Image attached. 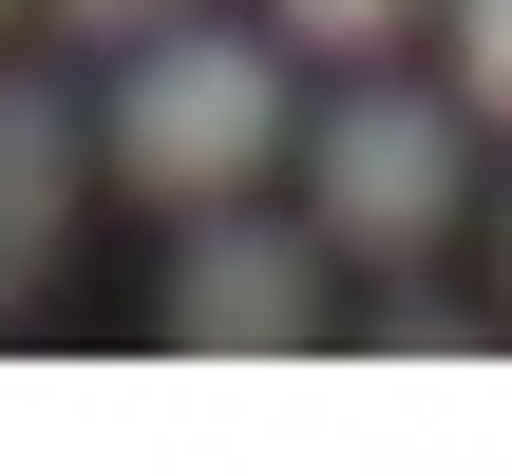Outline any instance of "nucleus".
I'll use <instances>...</instances> for the list:
<instances>
[{
  "label": "nucleus",
  "mask_w": 512,
  "mask_h": 474,
  "mask_svg": "<svg viewBox=\"0 0 512 474\" xmlns=\"http://www.w3.org/2000/svg\"><path fill=\"white\" fill-rule=\"evenodd\" d=\"M456 228V114L437 95H342L323 114V247H437Z\"/></svg>",
  "instance_id": "f03ea898"
},
{
  "label": "nucleus",
  "mask_w": 512,
  "mask_h": 474,
  "mask_svg": "<svg viewBox=\"0 0 512 474\" xmlns=\"http://www.w3.org/2000/svg\"><path fill=\"white\" fill-rule=\"evenodd\" d=\"M456 95L512 114V0H456Z\"/></svg>",
  "instance_id": "39448f33"
},
{
  "label": "nucleus",
  "mask_w": 512,
  "mask_h": 474,
  "mask_svg": "<svg viewBox=\"0 0 512 474\" xmlns=\"http://www.w3.org/2000/svg\"><path fill=\"white\" fill-rule=\"evenodd\" d=\"M437 342H475V323H456V304H437V285L399 266V285H380V361H437Z\"/></svg>",
  "instance_id": "423d86ee"
},
{
  "label": "nucleus",
  "mask_w": 512,
  "mask_h": 474,
  "mask_svg": "<svg viewBox=\"0 0 512 474\" xmlns=\"http://www.w3.org/2000/svg\"><path fill=\"white\" fill-rule=\"evenodd\" d=\"M266 133H285L266 38H152V57H133V95H114V171H133L152 209L247 190V171H266Z\"/></svg>",
  "instance_id": "f257e3e1"
},
{
  "label": "nucleus",
  "mask_w": 512,
  "mask_h": 474,
  "mask_svg": "<svg viewBox=\"0 0 512 474\" xmlns=\"http://www.w3.org/2000/svg\"><path fill=\"white\" fill-rule=\"evenodd\" d=\"M57 19H95V38H133V19H171V0H57Z\"/></svg>",
  "instance_id": "6e6552de"
},
{
  "label": "nucleus",
  "mask_w": 512,
  "mask_h": 474,
  "mask_svg": "<svg viewBox=\"0 0 512 474\" xmlns=\"http://www.w3.org/2000/svg\"><path fill=\"white\" fill-rule=\"evenodd\" d=\"M171 342H190V361H285V342H304V247L190 228V247H171Z\"/></svg>",
  "instance_id": "7ed1b4c3"
},
{
  "label": "nucleus",
  "mask_w": 512,
  "mask_h": 474,
  "mask_svg": "<svg viewBox=\"0 0 512 474\" xmlns=\"http://www.w3.org/2000/svg\"><path fill=\"white\" fill-rule=\"evenodd\" d=\"M285 38H323V57H361V38H399V0H285Z\"/></svg>",
  "instance_id": "0eeeda50"
},
{
  "label": "nucleus",
  "mask_w": 512,
  "mask_h": 474,
  "mask_svg": "<svg viewBox=\"0 0 512 474\" xmlns=\"http://www.w3.org/2000/svg\"><path fill=\"white\" fill-rule=\"evenodd\" d=\"M57 171H76L57 95H0V323H19V304H38V266H57Z\"/></svg>",
  "instance_id": "20e7f679"
}]
</instances>
